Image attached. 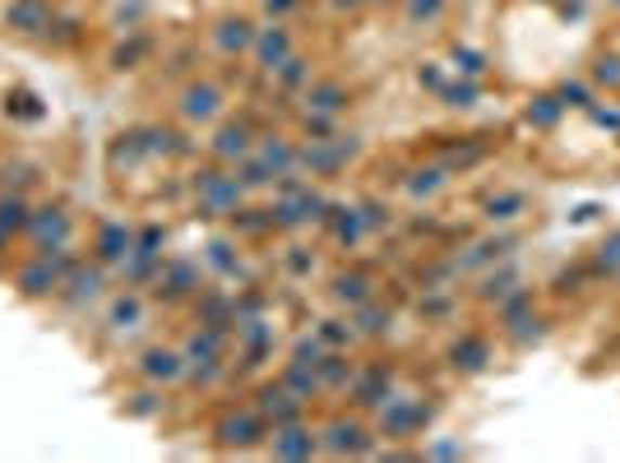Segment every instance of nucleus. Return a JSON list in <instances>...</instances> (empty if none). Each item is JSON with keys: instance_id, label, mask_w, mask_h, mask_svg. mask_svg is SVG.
Returning a JSON list of instances; mask_svg holds the SVG:
<instances>
[{"instance_id": "nucleus-47", "label": "nucleus", "mask_w": 620, "mask_h": 463, "mask_svg": "<svg viewBox=\"0 0 620 463\" xmlns=\"http://www.w3.org/2000/svg\"><path fill=\"white\" fill-rule=\"evenodd\" d=\"M324 352H330V348H324V338H320L315 330H310V334H297V338L287 343V357H292V362H306V366H320Z\"/></svg>"}, {"instance_id": "nucleus-35", "label": "nucleus", "mask_w": 620, "mask_h": 463, "mask_svg": "<svg viewBox=\"0 0 620 463\" xmlns=\"http://www.w3.org/2000/svg\"><path fill=\"white\" fill-rule=\"evenodd\" d=\"M532 306H538V293H532L528 283H524V287H514L509 297H501V301L491 306V316H495V330H505V324H514L519 316H528Z\"/></svg>"}, {"instance_id": "nucleus-51", "label": "nucleus", "mask_w": 620, "mask_h": 463, "mask_svg": "<svg viewBox=\"0 0 620 463\" xmlns=\"http://www.w3.org/2000/svg\"><path fill=\"white\" fill-rule=\"evenodd\" d=\"M126 413H130V417H158V413H163V389L148 385V389H140V394H130Z\"/></svg>"}, {"instance_id": "nucleus-24", "label": "nucleus", "mask_w": 620, "mask_h": 463, "mask_svg": "<svg viewBox=\"0 0 620 463\" xmlns=\"http://www.w3.org/2000/svg\"><path fill=\"white\" fill-rule=\"evenodd\" d=\"M134 250V228L130 222H102L98 236H93V260L107 265V269H120V260Z\"/></svg>"}, {"instance_id": "nucleus-57", "label": "nucleus", "mask_w": 620, "mask_h": 463, "mask_svg": "<svg viewBox=\"0 0 620 463\" xmlns=\"http://www.w3.org/2000/svg\"><path fill=\"white\" fill-rule=\"evenodd\" d=\"M287 269L292 273H315V255H306V246H292L287 250Z\"/></svg>"}, {"instance_id": "nucleus-58", "label": "nucleus", "mask_w": 620, "mask_h": 463, "mask_svg": "<svg viewBox=\"0 0 620 463\" xmlns=\"http://www.w3.org/2000/svg\"><path fill=\"white\" fill-rule=\"evenodd\" d=\"M361 5H366V0H330V10H334V14H357Z\"/></svg>"}, {"instance_id": "nucleus-52", "label": "nucleus", "mask_w": 620, "mask_h": 463, "mask_svg": "<svg viewBox=\"0 0 620 463\" xmlns=\"http://www.w3.org/2000/svg\"><path fill=\"white\" fill-rule=\"evenodd\" d=\"M450 61H454V70H458L463 79L487 75V56H481V51H473V47H454V51H450Z\"/></svg>"}, {"instance_id": "nucleus-9", "label": "nucleus", "mask_w": 620, "mask_h": 463, "mask_svg": "<svg viewBox=\"0 0 620 463\" xmlns=\"http://www.w3.org/2000/svg\"><path fill=\"white\" fill-rule=\"evenodd\" d=\"M297 51V33H292L283 20H269V24H260L255 28V42H250V65L260 75H279V65Z\"/></svg>"}, {"instance_id": "nucleus-53", "label": "nucleus", "mask_w": 620, "mask_h": 463, "mask_svg": "<svg viewBox=\"0 0 620 463\" xmlns=\"http://www.w3.org/2000/svg\"><path fill=\"white\" fill-rule=\"evenodd\" d=\"M163 246H167V228H158V222H148L144 232H134V250L148 255V260H163Z\"/></svg>"}, {"instance_id": "nucleus-10", "label": "nucleus", "mask_w": 620, "mask_h": 463, "mask_svg": "<svg viewBox=\"0 0 620 463\" xmlns=\"http://www.w3.org/2000/svg\"><path fill=\"white\" fill-rule=\"evenodd\" d=\"M444 362H450L454 375H481V371H491L495 348H491V338L481 334V330H463V334L450 338V348H444Z\"/></svg>"}, {"instance_id": "nucleus-22", "label": "nucleus", "mask_w": 620, "mask_h": 463, "mask_svg": "<svg viewBox=\"0 0 620 463\" xmlns=\"http://www.w3.org/2000/svg\"><path fill=\"white\" fill-rule=\"evenodd\" d=\"M375 297V279L366 269H338V273H330V301L338 306V311H352V306H361V301H371Z\"/></svg>"}, {"instance_id": "nucleus-29", "label": "nucleus", "mask_w": 620, "mask_h": 463, "mask_svg": "<svg viewBox=\"0 0 620 463\" xmlns=\"http://www.w3.org/2000/svg\"><path fill=\"white\" fill-rule=\"evenodd\" d=\"M524 214H528V191H514V185L481 200V218H487L491 228H509V222H519Z\"/></svg>"}, {"instance_id": "nucleus-8", "label": "nucleus", "mask_w": 620, "mask_h": 463, "mask_svg": "<svg viewBox=\"0 0 620 463\" xmlns=\"http://www.w3.org/2000/svg\"><path fill=\"white\" fill-rule=\"evenodd\" d=\"M222 107H228V93H222V83H214V79H191L177 93V116L185 126H214Z\"/></svg>"}, {"instance_id": "nucleus-15", "label": "nucleus", "mask_w": 620, "mask_h": 463, "mask_svg": "<svg viewBox=\"0 0 620 463\" xmlns=\"http://www.w3.org/2000/svg\"><path fill=\"white\" fill-rule=\"evenodd\" d=\"M250 403L260 408L269 426H287V422L306 417V403H301L297 394H292L283 381H264V385H255V399H250Z\"/></svg>"}, {"instance_id": "nucleus-28", "label": "nucleus", "mask_w": 620, "mask_h": 463, "mask_svg": "<svg viewBox=\"0 0 620 463\" xmlns=\"http://www.w3.org/2000/svg\"><path fill=\"white\" fill-rule=\"evenodd\" d=\"M255 153L273 167V177H292V171H297V140L283 134V130L260 134V140H255Z\"/></svg>"}, {"instance_id": "nucleus-20", "label": "nucleus", "mask_w": 620, "mask_h": 463, "mask_svg": "<svg viewBox=\"0 0 620 463\" xmlns=\"http://www.w3.org/2000/svg\"><path fill=\"white\" fill-rule=\"evenodd\" d=\"M514 287H524V269L514 265V255H509V260L481 269V279H477V287H473V301H477V306H495L501 297H509Z\"/></svg>"}, {"instance_id": "nucleus-3", "label": "nucleus", "mask_w": 620, "mask_h": 463, "mask_svg": "<svg viewBox=\"0 0 620 463\" xmlns=\"http://www.w3.org/2000/svg\"><path fill=\"white\" fill-rule=\"evenodd\" d=\"M191 185H195V214L199 218H232L241 204H246V185H241L236 171L222 167V163L199 167L191 177Z\"/></svg>"}, {"instance_id": "nucleus-45", "label": "nucleus", "mask_w": 620, "mask_h": 463, "mask_svg": "<svg viewBox=\"0 0 620 463\" xmlns=\"http://www.w3.org/2000/svg\"><path fill=\"white\" fill-rule=\"evenodd\" d=\"M228 222H232L236 236H264V232H273L269 209H255V204H241V209H236Z\"/></svg>"}, {"instance_id": "nucleus-49", "label": "nucleus", "mask_w": 620, "mask_h": 463, "mask_svg": "<svg viewBox=\"0 0 620 463\" xmlns=\"http://www.w3.org/2000/svg\"><path fill=\"white\" fill-rule=\"evenodd\" d=\"M297 126H301V140H330V134H338V116H330V112H301Z\"/></svg>"}, {"instance_id": "nucleus-44", "label": "nucleus", "mask_w": 620, "mask_h": 463, "mask_svg": "<svg viewBox=\"0 0 620 463\" xmlns=\"http://www.w3.org/2000/svg\"><path fill=\"white\" fill-rule=\"evenodd\" d=\"M204 260H209L222 279H236L241 273V255H236V242H228V236H214L209 246H204Z\"/></svg>"}, {"instance_id": "nucleus-25", "label": "nucleus", "mask_w": 620, "mask_h": 463, "mask_svg": "<svg viewBox=\"0 0 620 463\" xmlns=\"http://www.w3.org/2000/svg\"><path fill=\"white\" fill-rule=\"evenodd\" d=\"M348 320L357 324V334L366 338V343H380V338H389L393 334V306H385L380 297H371V301H361V306H352L348 311Z\"/></svg>"}, {"instance_id": "nucleus-33", "label": "nucleus", "mask_w": 620, "mask_h": 463, "mask_svg": "<svg viewBox=\"0 0 620 463\" xmlns=\"http://www.w3.org/2000/svg\"><path fill=\"white\" fill-rule=\"evenodd\" d=\"M279 381H283L292 394H297V399H301L306 408L315 403V399H324L320 371H315V366H306V362H292V357H287V362H283V371H279Z\"/></svg>"}, {"instance_id": "nucleus-60", "label": "nucleus", "mask_w": 620, "mask_h": 463, "mask_svg": "<svg viewBox=\"0 0 620 463\" xmlns=\"http://www.w3.org/2000/svg\"><path fill=\"white\" fill-rule=\"evenodd\" d=\"M366 5H375V10H393V5H403V0H366Z\"/></svg>"}, {"instance_id": "nucleus-55", "label": "nucleus", "mask_w": 620, "mask_h": 463, "mask_svg": "<svg viewBox=\"0 0 620 463\" xmlns=\"http://www.w3.org/2000/svg\"><path fill=\"white\" fill-rule=\"evenodd\" d=\"M144 51H148V42L140 38V42L120 47V51H116V56H112V65H116V70H134V61H140V56H144Z\"/></svg>"}, {"instance_id": "nucleus-32", "label": "nucleus", "mask_w": 620, "mask_h": 463, "mask_svg": "<svg viewBox=\"0 0 620 463\" xmlns=\"http://www.w3.org/2000/svg\"><path fill=\"white\" fill-rule=\"evenodd\" d=\"M444 185H450V167L444 163H426V167H412L408 177H403V191H408V200H436Z\"/></svg>"}, {"instance_id": "nucleus-62", "label": "nucleus", "mask_w": 620, "mask_h": 463, "mask_svg": "<svg viewBox=\"0 0 620 463\" xmlns=\"http://www.w3.org/2000/svg\"><path fill=\"white\" fill-rule=\"evenodd\" d=\"M611 5H616V10H620V0H611Z\"/></svg>"}, {"instance_id": "nucleus-39", "label": "nucleus", "mask_w": 620, "mask_h": 463, "mask_svg": "<svg viewBox=\"0 0 620 463\" xmlns=\"http://www.w3.org/2000/svg\"><path fill=\"white\" fill-rule=\"evenodd\" d=\"M28 218H33V209H28L24 191H0V228L20 236L28 228Z\"/></svg>"}, {"instance_id": "nucleus-21", "label": "nucleus", "mask_w": 620, "mask_h": 463, "mask_svg": "<svg viewBox=\"0 0 620 463\" xmlns=\"http://www.w3.org/2000/svg\"><path fill=\"white\" fill-rule=\"evenodd\" d=\"M195 324H209V330H236V293L228 287H199L195 297Z\"/></svg>"}, {"instance_id": "nucleus-36", "label": "nucleus", "mask_w": 620, "mask_h": 463, "mask_svg": "<svg viewBox=\"0 0 620 463\" xmlns=\"http://www.w3.org/2000/svg\"><path fill=\"white\" fill-rule=\"evenodd\" d=\"M273 79H279V89H283V93H301L306 83L315 79V61L301 56V51H292V56L279 65V75H273Z\"/></svg>"}, {"instance_id": "nucleus-59", "label": "nucleus", "mask_w": 620, "mask_h": 463, "mask_svg": "<svg viewBox=\"0 0 620 463\" xmlns=\"http://www.w3.org/2000/svg\"><path fill=\"white\" fill-rule=\"evenodd\" d=\"M14 246V232H5V228H0V255H5Z\"/></svg>"}, {"instance_id": "nucleus-30", "label": "nucleus", "mask_w": 620, "mask_h": 463, "mask_svg": "<svg viewBox=\"0 0 620 463\" xmlns=\"http://www.w3.org/2000/svg\"><path fill=\"white\" fill-rule=\"evenodd\" d=\"M5 24L14 33H24V38H42V33H51V10L47 0H10Z\"/></svg>"}, {"instance_id": "nucleus-5", "label": "nucleus", "mask_w": 620, "mask_h": 463, "mask_svg": "<svg viewBox=\"0 0 620 463\" xmlns=\"http://www.w3.org/2000/svg\"><path fill=\"white\" fill-rule=\"evenodd\" d=\"M269 432L273 426L264 422L260 408L246 403V408H228V413L214 422V445L228 454H250V450H260V445H269Z\"/></svg>"}, {"instance_id": "nucleus-11", "label": "nucleus", "mask_w": 620, "mask_h": 463, "mask_svg": "<svg viewBox=\"0 0 620 463\" xmlns=\"http://www.w3.org/2000/svg\"><path fill=\"white\" fill-rule=\"evenodd\" d=\"M269 454L273 459H287V463H306L320 454V426H310L306 417L287 422V426H273L269 432Z\"/></svg>"}, {"instance_id": "nucleus-38", "label": "nucleus", "mask_w": 620, "mask_h": 463, "mask_svg": "<svg viewBox=\"0 0 620 463\" xmlns=\"http://www.w3.org/2000/svg\"><path fill=\"white\" fill-rule=\"evenodd\" d=\"M315 334L324 338V348H343V352H352L357 343H361L357 324H352L348 316H330V320H320V324H315Z\"/></svg>"}, {"instance_id": "nucleus-37", "label": "nucleus", "mask_w": 620, "mask_h": 463, "mask_svg": "<svg viewBox=\"0 0 620 463\" xmlns=\"http://www.w3.org/2000/svg\"><path fill=\"white\" fill-rule=\"evenodd\" d=\"M232 171H236V181L246 185V195H255V191H273V181H279V177H273V167L260 158V153H250V158H241Z\"/></svg>"}, {"instance_id": "nucleus-27", "label": "nucleus", "mask_w": 620, "mask_h": 463, "mask_svg": "<svg viewBox=\"0 0 620 463\" xmlns=\"http://www.w3.org/2000/svg\"><path fill=\"white\" fill-rule=\"evenodd\" d=\"M495 334H501V338L509 343L514 352H528V348H538V343L551 334V316H546V311H538V306H532L528 316H519L514 324H505V330H495Z\"/></svg>"}, {"instance_id": "nucleus-13", "label": "nucleus", "mask_w": 620, "mask_h": 463, "mask_svg": "<svg viewBox=\"0 0 620 463\" xmlns=\"http://www.w3.org/2000/svg\"><path fill=\"white\" fill-rule=\"evenodd\" d=\"M204 287V269L195 260H163L158 279H153V293L163 301H195Z\"/></svg>"}, {"instance_id": "nucleus-2", "label": "nucleus", "mask_w": 620, "mask_h": 463, "mask_svg": "<svg viewBox=\"0 0 620 463\" xmlns=\"http://www.w3.org/2000/svg\"><path fill=\"white\" fill-rule=\"evenodd\" d=\"M380 450V436L366 422V413H334L330 422L320 426V454L324 459H371Z\"/></svg>"}, {"instance_id": "nucleus-50", "label": "nucleus", "mask_w": 620, "mask_h": 463, "mask_svg": "<svg viewBox=\"0 0 620 463\" xmlns=\"http://www.w3.org/2000/svg\"><path fill=\"white\" fill-rule=\"evenodd\" d=\"M444 10H450V0H403V14H408V24H412V28L436 24Z\"/></svg>"}, {"instance_id": "nucleus-42", "label": "nucleus", "mask_w": 620, "mask_h": 463, "mask_svg": "<svg viewBox=\"0 0 620 463\" xmlns=\"http://www.w3.org/2000/svg\"><path fill=\"white\" fill-rule=\"evenodd\" d=\"M436 98L444 102L450 112H468V107H477V98H481V83L477 79H458V83H440L436 89Z\"/></svg>"}, {"instance_id": "nucleus-54", "label": "nucleus", "mask_w": 620, "mask_h": 463, "mask_svg": "<svg viewBox=\"0 0 620 463\" xmlns=\"http://www.w3.org/2000/svg\"><path fill=\"white\" fill-rule=\"evenodd\" d=\"M28 181H33L28 163H5V167H0V191H24Z\"/></svg>"}, {"instance_id": "nucleus-43", "label": "nucleus", "mask_w": 620, "mask_h": 463, "mask_svg": "<svg viewBox=\"0 0 620 463\" xmlns=\"http://www.w3.org/2000/svg\"><path fill=\"white\" fill-rule=\"evenodd\" d=\"M107 324H112V330H140V324H144V297H140V293L116 297Z\"/></svg>"}, {"instance_id": "nucleus-48", "label": "nucleus", "mask_w": 620, "mask_h": 463, "mask_svg": "<svg viewBox=\"0 0 620 463\" xmlns=\"http://www.w3.org/2000/svg\"><path fill=\"white\" fill-rule=\"evenodd\" d=\"M556 98L565 102V107H579V112H593L597 107V89H593V83H583V79H565L560 89H556Z\"/></svg>"}, {"instance_id": "nucleus-19", "label": "nucleus", "mask_w": 620, "mask_h": 463, "mask_svg": "<svg viewBox=\"0 0 620 463\" xmlns=\"http://www.w3.org/2000/svg\"><path fill=\"white\" fill-rule=\"evenodd\" d=\"M255 24L250 14H222V20L214 24V47H218V56H228V61H236V56H250V42H255Z\"/></svg>"}, {"instance_id": "nucleus-4", "label": "nucleus", "mask_w": 620, "mask_h": 463, "mask_svg": "<svg viewBox=\"0 0 620 463\" xmlns=\"http://www.w3.org/2000/svg\"><path fill=\"white\" fill-rule=\"evenodd\" d=\"M440 403H422V394H393V399L375 413V436L380 440H417L430 422H436Z\"/></svg>"}, {"instance_id": "nucleus-46", "label": "nucleus", "mask_w": 620, "mask_h": 463, "mask_svg": "<svg viewBox=\"0 0 620 463\" xmlns=\"http://www.w3.org/2000/svg\"><path fill=\"white\" fill-rule=\"evenodd\" d=\"M357 209H361V218H366V228H371V232H389L393 222H399V218H393V204H389V200H380V195L357 200Z\"/></svg>"}, {"instance_id": "nucleus-16", "label": "nucleus", "mask_w": 620, "mask_h": 463, "mask_svg": "<svg viewBox=\"0 0 620 463\" xmlns=\"http://www.w3.org/2000/svg\"><path fill=\"white\" fill-rule=\"evenodd\" d=\"M134 375H140L144 385H177L185 375V352L181 348H167V343H158V348H144L140 362H134Z\"/></svg>"}, {"instance_id": "nucleus-26", "label": "nucleus", "mask_w": 620, "mask_h": 463, "mask_svg": "<svg viewBox=\"0 0 620 463\" xmlns=\"http://www.w3.org/2000/svg\"><path fill=\"white\" fill-rule=\"evenodd\" d=\"M185 362H228V330H209V324H195L181 343Z\"/></svg>"}, {"instance_id": "nucleus-7", "label": "nucleus", "mask_w": 620, "mask_h": 463, "mask_svg": "<svg viewBox=\"0 0 620 463\" xmlns=\"http://www.w3.org/2000/svg\"><path fill=\"white\" fill-rule=\"evenodd\" d=\"M519 246H524V232L495 228V232H487V236H473V242H463V250L454 255V265H458V273H481V269L509 260V255L519 250Z\"/></svg>"}, {"instance_id": "nucleus-56", "label": "nucleus", "mask_w": 620, "mask_h": 463, "mask_svg": "<svg viewBox=\"0 0 620 463\" xmlns=\"http://www.w3.org/2000/svg\"><path fill=\"white\" fill-rule=\"evenodd\" d=\"M297 5H301V0H260V14H264V20H287Z\"/></svg>"}, {"instance_id": "nucleus-61", "label": "nucleus", "mask_w": 620, "mask_h": 463, "mask_svg": "<svg viewBox=\"0 0 620 463\" xmlns=\"http://www.w3.org/2000/svg\"><path fill=\"white\" fill-rule=\"evenodd\" d=\"M611 283H616V293H620V273H616V279H611Z\"/></svg>"}, {"instance_id": "nucleus-40", "label": "nucleus", "mask_w": 620, "mask_h": 463, "mask_svg": "<svg viewBox=\"0 0 620 463\" xmlns=\"http://www.w3.org/2000/svg\"><path fill=\"white\" fill-rule=\"evenodd\" d=\"M589 83L593 89L620 93V51H597L593 65H589Z\"/></svg>"}, {"instance_id": "nucleus-41", "label": "nucleus", "mask_w": 620, "mask_h": 463, "mask_svg": "<svg viewBox=\"0 0 620 463\" xmlns=\"http://www.w3.org/2000/svg\"><path fill=\"white\" fill-rule=\"evenodd\" d=\"M565 112H570V107H565V102H560L556 93H538V98H532L528 107H524L528 126H538V130H551V126H556V121H560Z\"/></svg>"}, {"instance_id": "nucleus-6", "label": "nucleus", "mask_w": 620, "mask_h": 463, "mask_svg": "<svg viewBox=\"0 0 620 463\" xmlns=\"http://www.w3.org/2000/svg\"><path fill=\"white\" fill-rule=\"evenodd\" d=\"M393 394H399V371H393V362H366V366H357V375H352L348 403L357 408V413L375 417Z\"/></svg>"}, {"instance_id": "nucleus-17", "label": "nucleus", "mask_w": 620, "mask_h": 463, "mask_svg": "<svg viewBox=\"0 0 620 463\" xmlns=\"http://www.w3.org/2000/svg\"><path fill=\"white\" fill-rule=\"evenodd\" d=\"M102 287H107V265H75L70 273H65V283H61V301L70 306V311H83L89 301H98L102 297Z\"/></svg>"}, {"instance_id": "nucleus-12", "label": "nucleus", "mask_w": 620, "mask_h": 463, "mask_svg": "<svg viewBox=\"0 0 620 463\" xmlns=\"http://www.w3.org/2000/svg\"><path fill=\"white\" fill-rule=\"evenodd\" d=\"M255 140H260V134H255V126L250 121H222L209 140H204V149H209V158L214 163H222V167H236L241 158H250L255 153Z\"/></svg>"}, {"instance_id": "nucleus-31", "label": "nucleus", "mask_w": 620, "mask_h": 463, "mask_svg": "<svg viewBox=\"0 0 620 463\" xmlns=\"http://www.w3.org/2000/svg\"><path fill=\"white\" fill-rule=\"evenodd\" d=\"M320 385H324V394H348V385H352V375H357V357L352 352H343V348H330L320 357Z\"/></svg>"}, {"instance_id": "nucleus-14", "label": "nucleus", "mask_w": 620, "mask_h": 463, "mask_svg": "<svg viewBox=\"0 0 620 463\" xmlns=\"http://www.w3.org/2000/svg\"><path fill=\"white\" fill-rule=\"evenodd\" d=\"M320 228L330 232V242H334L338 250H357V246L371 236V228H366V218H361V209H357V204H343V200H330V209H324Z\"/></svg>"}, {"instance_id": "nucleus-1", "label": "nucleus", "mask_w": 620, "mask_h": 463, "mask_svg": "<svg viewBox=\"0 0 620 463\" xmlns=\"http://www.w3.org/2000/svg\"><path fill=\"white\" fill-rule=\"evenodd\" d=\"M361 158V134H330V140H297V171L306 181H338V171Z\"/></svg>"}, {"instance_id": "nucleus-18", "label": "nucleus", "mask_w": 620, "mask_h": 463, "mask_svg": "<svg viewBox=\"0 0 620 463\" xmlns=\"http://www.w3.org/2000/svg\"><path fill=\"white\" fill-rule=\"evenodd\" d=\"M24 236L33 242V250L70 246V214H65V204H47V209H33Z\"/></svg>"}, {"instance_id": "nucleus-23", "label": "nucleus", "mask_w": 620, "mask_h": 463, "mask_svg": "<svg viewBox=\"0 0 620 463\" xmlns=\"http://www.w3.org/2000/svg\"><path fill=\"white\" fill-rule=\"evenodd\" d=\"M352 107V89L338 79H310L301 89V112H330V116H343Z\"/></svg>"}, {"instance_id": "nucleus-34", "label": "nucleus", "mask_w": 620, "mask_h": 463, "mask_svg": "<svg viewBox=\"0 0 620 463\" xmlns=\"http://www.w3.org/2000/svg\"><path fill=\"white\" fill-rule=\"evenodd\" d=\"M583 260H589L597 283H611L616 273H620V228H611L607 236H597V246L583 255Z\"/></svg>"}]
</instances>
